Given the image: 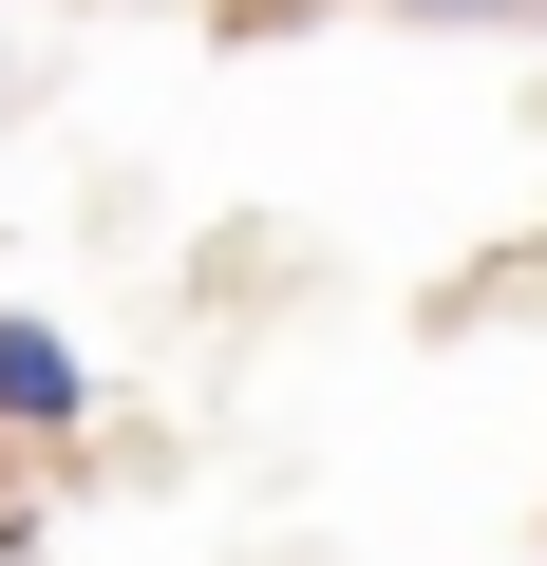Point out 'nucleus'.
Instances as JSON below:
<instances>
[{
	"mask_svg": "<svg viewBox=\"0 0 547 566\" xmlns=\"http://www.w3.org/2000/svg\"><path fill=\"white\" fill-rule=\"evenodd\" d=\"M0 416H76V359H57L39 322H0Z\"/></svg>",
	"mask_w": 547,
	"mask_h": 566,
	"instance_id": "f257e3e1",
	"label": "nucleus"
},
{
	"mask_svg": "<svg viewBox=\"0 0 547 566\" xmlns=\"http://www.w3.org/2000/svg\"><path fill=\"white\" fill-rule=\"evenodd\" d=\"M415 20H509V0H415Z\"/></svg>",
	"mask_w": 547,
	"mask_h": 566,
	"instance_id": "f03ea898",
	"label": "nucleus"
}]
</instances>
